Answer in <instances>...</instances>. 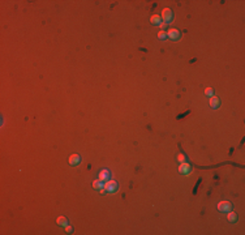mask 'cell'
<instances>
[{"mask_svg": "<svg viewBox=\"0 0 245 235\" xmlns=\"http://www.w3.org/2000/svg\"><path fill=\"white\" fill-rule=\"evenodd\" d=\"M65 232H67V234H72V232H73V227L69 226V223L65 226Z\"/></svg>", "mask_w": 245, "mask_h": 235, "instance_id": "9a60e30c", "label": "cell"}, {"mask_svg": "<svg viewBox=\"0 0 245 235\" xmlns=\"http://www.w3.org/2000/svg\"><path fill=\"white\" fill-rule=\"evenodd\" d=\"M218 210H219L220 213H227V212H229V210H232V204L229 202V201L223 200L218 204Z\"/></svg>", "mask_w": 245, "mask_h": 235, "instance_id": "3957f363", "label": "cell"}, {"mask_svg": "<svg viewBox=\"0 0 245 235\" xmlns=\"http://www.w3.org/2000/svg\"><path fill=\"white\" fill-rule=\"evenodd\" d=\"M158 38H159V39H161V41L166 39V38H167V31H164V30L159 31V33H158Z\"/></svg>", "mask_w": 245, "mask_h": 235, "instance_id": "4fadbf2b", "label": "cell"}, {"mask_svg": "<svg viewBox=\"0 0 245 235\" xmlns=\"http://www.w3.org/2000/svg\"><path fill=\"white\" fill-rule=\"evenodd\" d=\"M167 26H168V24H166V22H162V24H161V28H162V29L167 28Z\"/></svg>", "mask_w": 245, "mask_h": 235, "instance_id": "e0dca14e", "label": "cell"}, {"mask_svg": "<svg viewBox=\"0 0 245 235\" xmlns=\"http://www.w3.org/2000/svg\"><path fill=\"white\" fill-rule=\"evenodd\" d=\"M150 21H151V24L153 25H155V26H158V25H161L162 24V18H161L159 14H154V16H151Z\"/></svg>", "mask_w": 245, "mask_h": 235, "instance_id": "30bf717a", "label": "cell"}, {"mask_svg": "<svg viewBox=\"0 0 245 235\" xmlns=\"http://www.w3.org/2000/svg\"><path fill=\"white\" fill-rule=\"evenodd\" d=\"M178 159H179L180 162H185V159H186V158H185V156H184L183 153H180V154L178 156Z\"/></svg>", "mask_w": 245, "mask_h": 235, "instance_id": "2e32d148", "label": "cell"}, {"mask_svg": "<svg viewBox=\"0 0 245 235\" xmlns=\"http://www.w3.org/2000/svg\"><path fill=\"white\" fill-rule=\"evenodd\" d=\"M119 188V184L116 180H107L104 181V190H106V192L107 193H115L116 191H117Z\"/></svg>", "mask_w": 245, "mask_h": 235, "instance_id": "6da1fadb", "label": "cell"}, {"mask_svg": "<svg viewBox=\"0 0 245 235\" xmlns=\"http://www.w3.org/2000/svg\"><path fill=\"white\" fill-rule=\"evenodd\" d=\"M167 38H169V39H172V41H178L179 38H180V31H179L178 29L171 28L168 31H167Z\"/></svg>", "mask_w": 245, "mask_h": 235, "instance_id": "5b68a950", "label": "cell"}, {"mask_svg": "<svg viewBox=\"0 0 245 235\" xmlns=\"http://www.w3.org/2000/svg\"><path fill=\"white\" fill-rule=\"evenodd\" d=\"M69 165L71 166H77V165L81 163V156H78V154H72L71 157H69Z\"/></svg>", "mask_w": 245, "mask_h": 235, "instance_id": "52a82bcc", "label": "cell"}, {"mask_svg": "<svg viewBox=\"0 0 245 235\" xmlns=\"http://www.w3.org/2000/svg\"><path fill=\"white\" fill-rule=\"evenodd\" d=\"M98 179H101L102 181H107V180H110L111 179V171L108 170V169H102L101 171H99V174H98Z\"/></svg>", "mask_w": 245, "mask_h": 235, "instance_id": "277c9868", "label": "cell"}, {"mask_svg": "<svg viewBox=\"0 0 245 235\" xmlns=\"http://www.w3.org/2000/svg\"><path fill=\"white\" fill-rule=\"evenodd\" d=\"M227 219H228L229 222H232V223H235V222H237V214L235 212H232V210H229V212L227 213Z\"/></svg>", "mask_w": 245, "mask_h": 235, "instance_id": "8fae6325", "label": "cell"}, {"mask_svg": "<svg viewBox=\"0 0 245 235\" xmlns=\"http://www.w3.org/2000/svg\"><path fill=\"white\" fill-rule=\"evenodd\" d=\"M209 105H210V107L211 108H219V106H220V99L218 98V97H215V95H213V97H210V102H209Z\"/></svg>", "mask_w": 245, "mask_h": 235, "instance_id": "ba28073f", "label": "cell"}, {"mask_svg": "<svg viewBox=\"0 0 245 235\" xmlns=\"http://www.w3.org/2000/svg\"><path fill=\"white\" fill-rule=\"evenodd\" d=\"M103 187H104V183L101 180V179H97V180H94V181H93V188H94V190L101 191Z\"/></svg>", "mask_w": 245, "mask_h": 235, "instance_id": "9c48e42d", "label": "cell"}, {"mask_svg": "<svg viewBox=\"0 0 245 235\" xmlns=\"http://www.w3.org/2000/svg\"><path fill=\"white\" fill-rule=\"evenodd\" d=\"M192 170V166L188 163V162H181V165L179 166V173L180 174H185V175H188L189 173H190Z\"/></svg>", "mask_w": 245, "mask_h": 235, "instance_id": "8992f818", "label": "cell"}, {"mask_svg": "<svg viewBox=\"0 0 245 235\" xmlns=\"http://www.w3.org/2000/svg\"><path fill=\"white\" fill-rule=\"evenodd\" d=\"M56 222H57V225H59V226H61V227H65L68 225V219L65 217H57V219H56Z\"/></svg>", "mask_w": 245, "mask_h": 235, "instance_id": "7c38bea8", "label": "cell"}, {"mask_svg": "<svg viewBox=\"0 0 245 235\" xmlns=\"http://www.w3.org/2000/svg\"><path fill=\"white\" fill-rule=\"evenodd\" d=\"M205 94L207 97H213V95H214V89H213V88H206L205 89Z\"/></svg>", "mask_w": 245, "mask_h": 235, "instance_id": "5bb4252c", "label": "cell"}, {"mask_svg": "<svg viewBox=\"0 0 245 235\" xmlns=\"http://www.w3.org/2000/svg\"><path fill=\"white\" fill-rule=\"evenodd\" d=\"M161 18L163 20V22L168 24L172 21V18H173V13H172V11L169 8H164L163 11H162V16Z\"/></svg>", "mask_w": 245, "mask_h": 235, "instance_id": "7a4b0ae2", "label": "cell"}]
</instances>
